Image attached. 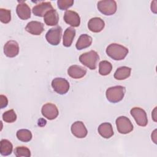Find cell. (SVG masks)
Returning <instances> with one entry per match:
<instances>
[{
    "label": "cell",
    "mask_w": 157,
    "mask_h": 157,
    "mask_svg": "<svg viewBox=\"0 0 157 157\" xmlns=\"http://www.w3.org/2000/svg\"><path fill=\"white\" fill-rule=\"evenodd\" d=\"M112 69V64L106 60L102 61L99 64V73L100 75L105 76L109 75Z\"/></svg>",
    "instance_id": "24"
},
{
    "label": "cell",
    "mask_w": 157,
    "mask_h": 157,
    "mask_svg": "<svg viewBox=\"0 0 157 157\" xmlns=\"http://www.w3.org/2000/svg\"><path fill=\"white\" fill-rule=\"evenodd\" d=\"M17 137L21 142H28L32 139L33 135L29 130L26 129H21L17 132Z\"/></svg>",
    "instance_id": "25"
},
{
    "label": "cell",
    "mask_w": 157,
    "mask_h": 157,
    "mask_svg": "<svg viewBox=\"0 0 157 157\" xmlns=\"http://www.w3.org/2000/svg\"><path fill=\"white\" fill-rule=\"evenodd\" d=\"M64 21L73 27H78L80 24V18L79 15L73 10H66L64 15Z\"/></svg>",
    "instance_id": "12"
},
{
    "label": "cell",
    "mask_w": 157,
    "mask_h": 157,
    "mask_svg": "<svg viewBox=\"0 0 157 157\" xmlns=\"http://www.w3.org/2000/svg\"><path fill=\"white\" fill-rule=\"evenodd\" d=\"M99 59V55L94 50L85 52L79 56L80 62L91 70H94L96 68Z\"/></svg>",
    "instance_id": "2"
},
{
    "label": "cell",
    "mask_w": 157,
    "mask_h": 157,
    "mask_svg": "<svg viewBox=\"0 0 157 157\" xmlns=\"http://www.w3.org/2000/svg\"><path fill=\"white\" fill-rule=\"evenodd\" d=\"M72 134L77 138H84L86 136L88 131L82 121H77L74 122L71 128Z\"/></svg>",
    "instance_id": "10"
},
{
    "label": "cell",
    "mask_w": 157,
    "mask_h": 157,
    "mask_svg": "<svg viewBox=\"0 0 157 157\" xmlns=\"http://www.w3.org/2000/svg\"><path fill=\"white\" fill-rule=\"evenodd\" d=\"M62 35V28L58 26L55 28H50L45 34L47 41L52 45H57L61 42Z\"/></svg>",
    "instance_id": "6"
},
{
    "label": "cell",
    "mask_w": 157,
    "mask_h": 157,
    "mask_svg": "<svg viewBox=\"0 0 157 157\" xmlns=\"http://www.w3.org/2000/svg\"><path fill=\"white\" fill-rule=\"evenodd\" d=\"M0 107L1 109H3L6 107L8 104V99L7 97L3 94H1L0 96Z\"/></svg>",
    "instance_id": "30"
},
{
    "label": "cell",
    "mask_w": 157,
    "mask_h": 157,
    "mask_svg": "<svg viewBox=\"0 0 157 157\" xmlns=\"http://www.w3.org/2000/svg\"><path fill=\"white\" fill-rule=\"evenodd\" d=\"M117 129L120 134H126L133 130V125L131 120L125 116H120L115 121Z\"/></svg>",
    "instance_id": "5"
},
{
    "label": "cell",
    "mask_w": 157,
    "mask_h": 157,
    "mask_svg": "<svg viewBox=\"0 0 157 157\" xmlns=\"http://www.w3.org/2000/svg\"><path fill=\"white\" fill-rule=\"evenodd\" d=\"M52 86L56 93L64 94L69 90V83L64 78L57 77L52 80Z\"/></svg>",
    "instance_id": "8"
},
{
    "label": "cell",
    "mask_w": 157,
    "mask_h": 157,
    "mask_svg": "<svg viewBox=\"0 0 157 157\" xmlns=\"http://www.w3.org/2000/svg\"><path fill=\"white\" fill-rule=\"evenodd\" d=\"M2 120L9 123H13L17 120V115L13 109H10L7 111H6L2 114Z\"/></svg>",
    "instance_id": "27"
},
{
    "label": "cell",
    "mask_w": 157,
    "mask_h": 157,
    "mask_svg": "<svg viewBox=\"0 0 157 157\" xmlns=\"http://www.w3.org/2000/svg\"><path fill=\"white\" fill-rule=\"evenodd\" d=\"M0 20L3 23H8L11 20L10 10L1 8L0 9Z\"/></svg>",
    "instance_id": "28"
},
{
    "label": "cell",
    "mask_w": 157,
    "mask_h": 157,
    "mask_svg": "<svg viewBox=\"0 0 157 157\" xmlns=\"http://www.w3.org/2000/svg\"><path fill=\"white\" fill-rule=\"evenodd\" d=\"M125 92L126 88L124 86L118 85L109 88L106 90L105 95L109 102L112 103H117L123 99Z\"/></svg>",
    "instance_id": "3"
},
{
    "label": "cell",
    "mask_w": 157,
    "mask_h": 157,
    "mask_svg": "<svg viewBox=\"0 0 157 157\" xmlns=\"http://www.w3.org/2000/svg\"><path fill=\"white\" fill-rule=\"evenodd\" d=\"M131 116L135 120L137 125L140 126H146L148 124V119L145 111L140 107H133L130 110Z\"/></svg>",
    "instance_id": "7"
},
{
    "label": "cell",
    "mask_w": 157,
    "mask_h": 157,
    "mask_svg": "<svg viewBox=\"0 0 157 157\" xmlns=\"http://www.w3.org/2000/svg\"><path fill=\"white\" fill-rule=\"evenodd\" d=\"M19 52V45L15 40H9L4 46V53L9 58L16 56Z\"/></svg>",
    "instance_id": "11"
},
{
    "label": "cell",
    "mask_w": 157,
    "mask_h": 157,
    "mask_svg": "<svg viewBox=\"0 0 157 157\" xmlns=\"http://www.w3.org/2000/svg\"><path fill=\"white\" fill-rule=\"evenodd\" d=\"M105 26V23L102 19L99 17H94L91 18L88 23V28L91 32L99 33Z\"/></svg>",
    "instance_id": "15"
},
{
    "label": "cell",
    "mask_w": 157,
    "mask_h": 157,
    "mask_svg": "<svg viewBox=\"0 0 157 157\" xmlns=\"http://www.w3.org/2000/svg\"><path fill=\"white\" fill-rule=\"evenodd\" d=\"M42 115L49 120L55 119L59 113L57 107L52 103H47L44 104L41 109Z\"/></svg>",
    "instance_id": "9"
},
{
    "label": "cell",
    "mask_w": 157,
    "mask_h": 157,
    "mask_svg": "<svg viewBox=\"0 0 157 157\" xmlns=\"http://www.w3.org/2000/svg\"><path fill=\"white\" fill-rule=\"evenodd\" d=\"M16 12L18 17L21 20H28L31 17L30 7L23 1L17 5Z\"/></svg>",
    "instance_id": "17"
},
{
    "label": "cell",
    "mask_w": 157,
    "mask_h": 157,
    "mask_svg": "<svg viewBox=\"0 0 157 157\" xmlns=\"http://www.w3.org/2000/svg\"><path fill=\"white\" fill-rule=\"evenodd\" d=\"M99 134L105 139H109L113 135V130L110 123H103L101 124L98 129Z\"/></svg>",
    "instance_id": "20"
},
{
    "label": "cell",
    "mask_w": 157,
    "mask_h": 157,
    "mask_svg": "<svg viewBox=\"0 0 157 157\" xmlns=\"http://www.w3.org/2000/svg\"><path fill=\"white\" fill-rule=\"evenodd\" d=\"M97 7L102 14L112 15L116 12L117 6V2L113 0H102L98 1Z\"/></svg>",
    "instance_id": "4"
},
{
    "label": "cell",
    "mask_w": 157,
    "mask_h": 157,
    "mask_svg": "<svg viewBox=\"0 0 157 157\" xmlns=\"http://www.w3.org/2000/svg\"><path fill=\"white\" fill-rule=\"evenodd\" d=\"M131 68L127 66L118 67L114 74V78L118 80H123L128 78L131 75Z\"/></svg>",
    "instance_id": "22"
},
{
    "label": "cell",
    "mask_w": 157,
    "mask_h": 157,
    "mask_svg": "<svg viewBox=\"0 0 157 157\" xmlns=\"http://www.w3.org/2000/svg\"><path fill=\"white\" fill-rule=\"evenodd\" d=\"M107 55L112 59L120 61L124 59L128 53V48L116 43L110 44L106 48Z\"/></svg>",
    "instance_id": "1"
},
{
    "label": "cell",
    "mask_w": 157,
    "mask_h": 157,
    "mask_svg": "<svg viewBox=\"0 0 157 157\" xmlns=\"http://www.w3.org/2000/svg\"><path fill=\"white\" fill-rule=\"evenodd\" d=\"M53 6L50 2H41L39 4L33 7L32 12L33 14L37 17H44L45 14L49 10L53 9Z\"/></svg>",
    "instance_id": "13"
},
{
    "label": "cell",
    "mask_w": 157,
    "mask_h": 157,
    "mask_svg": "<svg viewBox=\"0 0 157 157\" xmlns=\"http://www.w3.org/2000/svg\"><path fill=\"white\" fill-rule=\"evenodd\" d=\"M92 37L86 34H82L78 39L75 47L77 50H82L90 47L92 43Z\"/></svg>",
    "instance_id": "21"
},
{
    "label": "cell",
    "mask_w": 157,
    "mask_h": 157,
    "mask_svg": "<svg viewBox=\"0 0 157 157\" xmlns=\"http://www.w3.org/2000/svg\"><path fill=\"white\" fill-rule=\"evenodd\" d=\"M25 30L33 35L38 36L44 31V24L40 21H31L28 23Z\"/></svg>",
    "instance_id": "14"
},
{
    "label": "cell",
    "mask_w": 157,
    "mask_h": 157,
    "mask_svg": "<svg viewBox=\"0 0 157 157\" xmlns=\"http://www.w3.org/2000/svg\"><path fill=\"white\" fill-rule=\"evenodd\" d=\"M13 145L7 139H2L0 142V153L2 156H8L12 152Z\"/></svg>",
    "instance_id": "23"
},
{
    "label": "cell",
    "mask_w": 157,
    "mask_h": 157,
    "mask_svg": "<svg viewBox=\"0 0 157 157\" xmlns=\"http://www.w3.org/2000/svg\"><path fill=\"white\" fill-rule=\"evenodd\" d=\"M75 29L72 27H68L65 30L63 37V44L66 47H69L72 45L73 40L75 36Z\"/></svg>",
    "instance_id": "19"
},
{
    "label": "cell",
    "mask_w": 157,
    "mask_h": 157,
    "mask_svg": "<svg viewBox=\"0 0 157 157\" xmlns=\"http://www.w3.org/2000/svg\"><path fill=\"white\" fill-rule=\"evenodd\" d=\"M14 155L17 157H21V156H25V157H29L31 156V151L29 149L24 146H18L13 151Z\"/></svg>",
    "instance_id": "26"
},
{
    "label": "cell",
    "mask_w": 157,
    "mask_h": 157,
    "mask_svg": "<svg viewBox=\"0 0 157 157\" xmlns=\"http://www.w3.org/2000/svg\"><path fill=\"white\" fill-rule=\"evenodd\" d=\"M44 21L48 26H56L59 21V15L57 11L53 9L48 11L44 17Z\"/></svg>",
    "instance_id": "18"
},
{
    "label": "cell",
    "mask_w": 157,
    "mask_h": 157,
    "mask_svg": "<svg viewBox=\"0 0 157 157\" xmlns=\"http://www.w3.org/2000/svg\"><path fill=\"white\" fill-rule=\"evenodd\" d=\"M74 4V1L72 0H58L57 1V5L59 9L65 10L72 7Z\"/></svg>",
    "instance_id": "29"
},
{
    "label": "cell",
    "mask_w": 157,
    "mask_h": 157,
    "mask_svg": "<svg viewBox=\"0 0 157 157\" xmlns=\"http://www.w3.org/2000/svg\"><path fill=\"white\" fill-rule=\"evenodd\" d=\"M86 74V69L78 65H72L67 69V74L73 78H81L83 77Z\"/></svg>",
    "instance_id": "16"
}]
</instances>
